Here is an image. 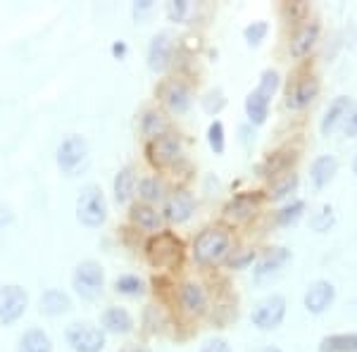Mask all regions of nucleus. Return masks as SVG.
I'll list each match as a JSON object with an SVG mask.
<instances>
[{
	"label": "nucleus",
	"instance_id": "obj_41",
	"mask_svg": "<svg viewBox=\"0 0 357 352\" xmlns=\"http://www.w3.org/2000/svg\"><path fill=\"white\" fill-rule=\"evenodd\" d=\"M345 136H357V105H353L348 109V114H345Z\"/></svg>",
	"mask_w": 357,
	"mask_h": 352
},
{
	"label": "nucleus",
	"instance_id": "obj_28",
	"mask_svg": "<svg viewBox=\"0 0 357 352\" xmlns=\"http://www.w3.org/2000/svg\"><path fill=\"white\" fill-rule=\"evenodd\" d=\"M141 131H143V136L151 141V138L167 134V131H169V124H167L162 112H158V109H146L141 117Z\"/></svg>",
	"mask_w": 357,
	"mask_h": 352
},
{
	"label": "nucleus",
	"instance_id": "obj_46",
	"mask_svg": "<svg viewBox=\"0 0 357 352\" xmlns=\"http://www.w3.org/2000/svg\"><path fill=\"white\" fill-rule=\"evenodd\" d=\"M255 352H284L281 348H274V345H267V348H260V350H255Z\"/></svg>",
	"mask_w": 357,
	"mask_h": 352
},
{
	"label": "nucleus",
	"instance_id": "obj_25",
	"mask_svg": "<svg viewBox=\"0 0 357 352\" xmlns=\"http://www.w3.org/2000/svg\"><path fill=\"white\" fill-rule=\"evenodd\" d=\"M245 114L250 119V124L255 126L264 124L269 114V98H264L260 91H250L245 98Z\"/></svg>",
	"mask_w": 357,
	"mask_h": 352
},
{
	"label": "nucleus",
	"instance_id": "obj_22",
	"mask_svg": "<svg viewBox=\"0 0 357 352\" xmlns=\"http://www.w3.org/2000/svg\"><path fill=\"white\" fill-rule=\"evenodd\" d=\"M257 203H260V195L241 193L234 200H229V205L224 207V215H227V219H234V222H243V219L252 217Z\"/></svg>",
	"mask_w": 357,
	"mask_h": 352
},
{
	"label": "nucleus",
	"instance_id": "obj_45",
	"mask_svg": "<svg viewBox=\"0 0 357 352\" xmlns=\"http://www.w3.org/2000/svg\"><path fill=\"white\" fill-rule=\"evenodd\" d=\"M119 352H153L151 348H146V345H138V343H134V345H124L122 350Z\"/></svg>",
	"mask_w": 357,
	"mask_h": 352
},
{
	"label": "nucleus",
	"instance_id": "obj_30",
	"mask_svg": "<svg viewBox=\"0 0 357 352\" xmlns=\"http://www.w3.org/2000/svg\"><path fill=\"white\" fill-rule=\"evenodd\" d=\"M114 291L119 296H126V298H136V296H143L146 291V284L138 274H119L114 279Z\"/></svg>",
	"mask_w": 357,
	"mask_h": 352
},
{
	"label": "nucleus",
	"instance_id": "obj_36",
	"mask_svg": "<svg viewBox=\"0 0 357 352\" xmlns=\"http://www.w3.org/2000/svg\"><path fill=\"white\" fill-rule=\"evenodd\" d=\"M303 212H305V203L303 200H296V203L286 205L284 210L276 215V222H279L281 227H291V224H296L298 219L303 217Z\"/></svg>",
	"mask_w": 357,
	"mask_h": 352
},
{
	"label": "nucleus",
	"instance_id": "obj_32",
	"mask_svg": "<svg viewBox=\"0 0 357 352\" xmlns=\"http://www.w3.org/2000/svg\"><path fill=\"white\" fill-rule=\"evenodd\" d=\"M207 143H210L212 153L222 155L224 148H227V136H224V124L220 119H215L210 126H207Z\"/></svg>",
	"mask_w": 357,
	"mask_h": 352
},
{
	"label": "nucleus",
	"instance_id": "obj_18",
	"mask_svg": "<svg viewBox=\"0 0 357 352\" xmlns=\"http://www.w3.org/2000/svg\"><path fill=\"white\" fill-rule=\"evenodd\" d=\"M291 257L293 255H291L289 247H272V250H267V255H264L255 267V279L264 281L267 276H274L284 264L291 262Z\"/></svg>",
	"mask_w": 357,
	"mask_h": 352
},
{
	"label": "nucleus",
	"instance_id": "obj_5",
	"mask_svg": "<svg viewBox=\"0 0 357 352\" xmlns=\"http://www.w3.org/2000/svg\"><path fill=\"white\" fill-rule=\"evenodd\" d=\"M86 160H89V141L82 134H69L67 138H62L55 153V162L62 169V174L74 176L79 169H84Z\"/></svg>",
	"mask_w": 357,
	"mask_h": 352
},
{
	"label": "nucleus",
	"instance_id": "obj_4",
	"mask_svg": "<svg viewBox=\"0 0 357 352\" xmlns=\"http://www.w3.org/2000/svg\"><path fill=\"white\" fill-rule=\"evenodd\" d=\"M72 288L82 300H96L105 288V269L96 259H84L74 267Z\"/></svg>",
	"mask_w": 357,
	"mask_h": 352
},
{
	"label": "nucleus",
	"instance_id": "obj_24",
	"mask_svg": "<svg viewBox=\"0 0 357 352\" xmlns=\"http://www.w3.org/2000/svg\"><path fill=\"white\" fill-rule=\"evenodd\" d=\"M317 36H319V24H314V22L303 24L291 38V55L293 57H303L305 53H310V48L314 45Z\"/></svg>",
	"mask_w": 357,
	"mask_h": 352
},
{
	"label": "nucleus",
	"instance_id": "obj_21",
	"mask_svg": "<svg viewBox=\"0 0 357 352\" xmlns=\"http://www.w3.org/2000/svg\"><path fill=\"white\" fill-rule=\"evenodd\" d=\"M17 352H53V340H50L48 331L38 326H31L22 333Z\"/></svg>",
	"mask_w": 357,
	"mask_h": 352
},
{
	"label": "nucleus",
	"instance_id": "obj_40",
	"mask_svg": "<svg viewBox=\"0 0 357 352\" xmlns=\"http://www.w3.org/2000/svg\"><path fill=\"white\" fill-rule=\"evenodd\" d=\"M200 352H231V345L224 338H210L203 348H200Z\"/></svg>",
	"mask_w": 357,
	"mask_h": 352
},
{
	"label": "nucleus",
	"instance_id": "obj_11",
	"mask_svg": "<svg viewBox=\"0 0 357 352\" xmlns=\"http://www.w3.org/2000/svg\"><path fill=\"white\" fill-rule=\"evenodd\" d=\"M136 328V321L131 316V312L126 307H119V305H112V307H105L100 314V331L112 333V336H126Z\"/></svg>",
	"mask_w": 357,
	"mask_h": 352
},
{
	"label": "nucleus",
	"instance_id": "obj_10",
	"mask_svg": "<svg viewBox=\"0 0 357 352\" xmlns=\"http://www.w3.org/2000/svg\"><path fill=\"white\" fill-rule=\"evenodd\" d=\"M158 95L172 114H186L193 102L188 86L183 82H176V79H165V82L158 86Z\"/></svg>",
	"mask_w": 357,
	"mask_h": 352
},
{
	"label": "nucleus",
	"instance_id": "obj_39",
	"mask_svg": "<svg viewBox=\"0 0 357 352\" xmlns=\"http://www.w3.org/2000/svg\"><path fill=\"white\" fill-rule=\"evenodd\" d=\"M224 105H227V98H224V93L220 89L217 91H210L205 98H203V107H205V112H210V114H217V112H222Z\"/></svg>",
	"mask_w": 357,
	"mask_h": 352
},
{
	"label": "nucleus",
	"instance_id": "obj_26",
	"mask_svg": "<svg viewBox=\"0 0 357 352\" xmlns=\"http://www.w3.org/2000/svg\"><path fill=\"white\" fill-rule=\"evenodd\" d=\"M319 352H357V333H333L321 338Z\"/></svg>",
	"mask_w": 357,
	"mask_h": 352
},
{
	"label": "nucleus",
	"instance_id": "obj_38",
	"mask_svg": "<svg viewBox=\"0 0 357 352\" xmlns=\"http://www.w3.org/2000/svg\"><path fill=\"white\" fill-rule=\"evenodd\" d=\"M284 153H276V155H272V158L264 162V167H262V171L267 176H274V174H279V171H284L286 167H289V162H293V155H286V158H281Z\"/></svg>",
	"mask_w": 357,
	"mask_h": 352
},
{
	"label": "nucleus",
	"instance_id": "obj_29",
	"mask_svg": "<svg viewBox=\"0 0 357 352\" xmlns=\"http://www.w3.org/2000/svg\"><path fill=\"white\" fill-rule=\"evenodd\" d=\"M136 190H138V198H141V203H146V205L158 203V200L162 198V193H165V188H162V183H160L158 176H143L141 181L136 183Z\"/></svg>",
	"mask_w": 357,
	"mask_h": 352
},
{
	"label": "nucleus",
	"instance_id": "obj_15",
	"mask_svg": "<svg viewBox=\"0 0 357 352\" xmlns=\"http://www.w3.org/2000/svg\"><path fill=\"white\" fill-rule=\"evenodd\" d=\"M317 91H319V82L314 77H305L298 84H293L286 95V107L289 109H303L314 100Z\"/></svg>",
	"mask_w": 357,
	"mask_h": 352
},
{
	"label": "nucleus",
	"instance_id": "obj_3",
	"mask_svg": "<svg viewBox=\"0 0 357 352\" xmlns=\"http://www.w3.org/2000/svg\"><path fill=\"white\" fill-rule=\"evenodd\" d=\"M229 234L222 229H205L193 240V259L198 264H215L227 257L229 252Z\"/></svg>",
	"mask_w": 357,
	"mask_h": 352
},
{
	"label": "nucleus",
	"instance_id": "obj_12",
	"mask_svg": "<svg viewBox=\"0 0 357 352\" xmlns=\"http://www.w3.org/2000/svg\"><path fill=\"white\" fill-rule=\"evenodd\" d=\"M193 212H195V198L191 190H174L165 203L162 219L172 224H183L191 219Z\"/></svg>",
	"mask_w": 357,
	"mask_h": 352
},
{
	"label": "nucleus",
	"instance_id": "obj_20",
	"mask_svg": "<svg viewBox=\"0 0 357 352\" xmlns=\"http://www.w3.org/2000/svg\"><path fill=\"white\" fill-rule=\"evenodd\" d=\"M38 305H41V314L60 316L72 309V298L65 291H60V288H48V291H43Z\"/></svg>",
	"mask_w": 357,
	"mask_h": 352
},
{
	"label": "nucleus",
	"instance_id": "obj_42",
	"mask_svg": "<svg viewBox=\"0 0 357 352\" xmlns=\"http://www.w3.org/2000/svg\"><path fill=\"white\" fill-rule=\"evenodd\" d=\"M134 17L136 20H141L143 15H148L153 10V0H138V3H134Z\"/></svg>",
	"mask_w": 357,
	"mask_h": 352
},
{
	"label": "nucleus",
	"instance_id": "obj_47",
	"mask_svg": "<svg viewBox=\"0 0 357 352\" xmlns=\"http://www.w3.org/2000/svg\"><path fill=\"white\" fill-rule=\"evenodd\" d=\"M353 171L357 174V155H355V160H353Z\"/></svg>",
	"mask_w": 357,
	"mask_h": 352
},
{
	"label": "nucleus",
	"instance_id": "obj_13",
	"mask_svg": "<svg viewBox=\"0 0 357 352\" xmlns=\"http://www.w3.org/2000/svg\"><path fill=\"white\" fill-rule=\"evenodd\" d=\"M148 67L153 72H165L172 62V38L169 33H155L148 43Z\"/></svg>",
	"mask_w": 357,
	"mask_h": 352
},
{
	"label": "nucleus",
	"instance_id": "obj_6",
	"mask_svg": "<svg viewBox=\"0 0 357 352\" xmlns=\"http://www.w3.org/2000/svg\"><path fill=\"white\" fill-rule=\"evenodd\" d=\"M65 340L74 352H102L105 333L91 321H74L65 328Z\"/></svg>",
	"mask_w": 357,
	"mask_h": 352
},
{
	"label": "nucleus",
	"instance_id": "obj_23",
	"mask_svg": "<svg viewBox=\"0 0 357 352\" xmlns=\"http://www.w3.org/2000/svg\"><path fill=\"white\" fill-rule=\"evenodd\" d=\"M336 171H338L336 158H333V155H321V158H317L312 167H310V178H312L314 188H324L326 183L336 176Z\"/></svg>",
	"mask_w": 357,
	"mask_h": 352
},
{
	"label": "nucleus",
	"instance_id": "obj_7",
	"mask_svg": "<svg viewBox=\"0 0 357 352\" xmlns=\"http://www.w3.org/2000/svg\"><path fill=\"white\" fill-rule=\"evenodd\" d=\"M29 309V293L20 284H3L0 286V324L13 326Z\"/></svg>",
	"mask_w": 357,
	"mask_h": 352
},
{
	"label": "nucleus",
	"instance_id": "obj_14",
	"mask_svg": "<svg viewBox=\"0 0 357 352\" xmlns=\"http://www.w3.org/2000/svg\"><path fill=\"white\" fill-rule=\"evenodd\" d=\"M336 298V288L329 281H314L312 286L305 293V309L312 312V314H321Z\"/></svg>",
	"mask_w": 357,
	"mask_h": 352
},
{
	"label": "nucleus",
	"instance_id": "obj_1",
	"mask_svg": "<svg viewBox=\"0 0 357 352\" xmlns=\"http://www.w3.org/2000/svg\"><path fill=\"white\" fill-rule=\"evenodd\" d=\"M107 198L100 186L89 183L77 195V219L86 229H100L107 222Z\"/></svg>",
	"mask_w": 357,
	"mask_h": 352
},
{
	"label": "nucleus",
	"instance_id": "obj_27",
	"mask_svg": "<svg viewBox=\"0 0 357 352\" xmlns=\"http://www.w3.org/2000/svg\"><path fill=\"white\" fill-rule=\"evenodd\" d=\"M348 109H350V98H336V100L331 102V107L326 109V114H324V119H321V134L324 136H329L333 129H336V124L341 122V119H345V114H348Z\"/></svg>",
	"mask_w": 357,
	"mask_h": 352
},
{
	"label": "nucleus",
	"instance_id": "obj_43",
	"mask_svg": "<svg viewBox=\"0 0 357 352\" xmlns=\"http://www.w3.org/2000/svg\"><path fill=\"white\" fill-rule=\"evenodd\" d=\"M252 259H255V252H252V250H245L241 257L231 259V267H234V269H243V267H248V264L252 262Z\"/></svg>",
	"mask_w": 357,
	"mask_h": 352
},
{
	"label": "nucleus",
	"instance_id": "obj_19",
	"mask_svg": "<svg viewBox=\"0 0 357 352\" xmlns=\"http://www.w3.org/2000/svg\"><path fill=\"white\" fill-rule=\"evenodd\" d=\"M129 217H131V222H134L138 229L151 231V234H160V229H162V222H165L162 215H160V212L155 210L153 205H146V203L131 205Z\"/></svg>",
	"mask_w": 357,
	"mask_h": 352
},
{
	"label": "nucleus",
	"instance_id": "obj_9",
	"mask_svg": "<svg viewBox=\"0 0 357 352\" xmlns=\"http://www.w3.org/2000/svg\"><path fill=\"white\" fill-rule=\"evenodd\" d=\"M284 316H286V298L284 296L262 298L250 312L252 326H257L260 331H274L276 326H281Z\"/></svg>",
	"mask_w": 357,
	"mask_h": 352
},
{
	"label": "nucleus",
	"instance_id": "obj_2",
	"mask_svg": "<svg viewBox=\"0 0 357 352\" xmlns=\"http://www.w3.org/2000/svg\"><path fill=\"white\" fill-rule=\"evenodd\" d=\"M181 252H183L181 240H178L174 234H169V231H160V234H155L146 243L148 262L160 269L176 267V264L181 262Z\"/></svg>",
	"mask_w": 357,
	"mask_h": 352
},
{
	"label": "nucleus",
	"instance_id": "obj_37",
	"mask_svg": "<svg viewBox=\"0 0 357 352\" xmlns=\"http://www.w3.org/2000/svg\"><path fill=\"white\" fill-rule=\"evenodd\" d=\"M165 13L172 22H183L191 13V3L188 0H172V3H167Z\"/></svg>",
	"mask_w": 357,
	"mask_h": 352
},
{
	"label": "nucleus",
	"instance_id": "obj_8",
	"mask_svg": "<svg viewBox=\"0 0 357 352\" xmlns=\"http://www.w3.org/2000/svg\"><path fill=\"white\" fill-rule=\"evenodd\" d=\"M146 158H148V162L153 167H158V169L174 164L176 160L181 158V138L176 134H172V131H167V134L158 138H151L146 146Z\"/></svg>",
	"mask_w": 357,
	"mask_h": 352
},
{
	"label": "nucleus",
	"instance_id": "obj_34",
	"mask_svg": "<svg viewBox=\"0 0 357 352\" xmlns=\"http://www.w3.org/2000/svg\"><path fill=\"white\" fill-rule=\"evenodd\" d=\"M279 84H281L279 72H274V69H264V72L260 74V84H257L255 91H260L264 98H269V100H272L274 93L279 91Z\"/></svg>",
	"mask_w": 357,
	"mask_h": 352
},
{
	"label": "nucleus",
	"instance_id": "obj_31",
	"mask_svg": "<svg viewBox=\"0 0 357 352\" xmlns=\"http://www.w3.org/2000/svg\"><path fill=\"white\" fill-rule=\"evenodd\" d=\"M333 224H336V215H333V207L331 205H321L319 212L317 215H312V219H310V227H312L317 234H326Z\"/></svg>",
	"mask_w": 357,
	"mask_h": 352
},
{
	"label": "nucleus",
	"instance_id": "obj_35",
	"mask_svg": "<svg viewBox=\"0 0 357 352\" xmlns=\"http://www.w3.org/2000/svg\"><path fill=\"white\" fill-rule=\"evenodd\" d=\"M267 33H269V24H267V22H262V20L250 22V24L243 29V38H245L248 45H260Z\"/></svg>",
	"mask_w": 357,
	"mask_h": 352
},
{
	"label": "nucleus",
	"instance_id": "obj_33",
	"mask_svg": "<svg viewBox=\"0 0 357 352\" xmlns=\"http://www.w3.org/2000/svg\"><path fill=\"white\" fill-rule=\"evenodd\" d=\"M298 186V174H284L279 178V181H274L272 183V190H269V198L272 200H281V198H286L289 193H293Z\"/></svg>",
	"mask_w": 357,
	"mask_h": 352
},
{
	"label": "nucleus",
	"instance_id": "obj_16",
	"mask_svg": "<svg viewBox=\"0 0 357 352\" xmlns=\"http://www.w3.org/2000/svg\"><path fill=\"white\" fill-rule=\"evenodd\" d=\"M178 300H181V307L193 316H200L207 312V296L203 286L195 284V281H186L178 291Z\"/></svg>",
	"mask_w": 357,
	"mask_h": 352
},
{
	"label": "nucleus",
	"instance_id": "obj_17",
	"mask_svg": "<svg viewBox=\"0 0 357 352\" xmlns=\"http://www.w3.org/2000/svg\"><path fill=\"white\" fill-rule=\"evenodd\" d=\"M136 171L131 164L122 167V169L114 174V181H112V193H114V200H117V205H126L131 203V198L136 195Z\"/></svg>",
	"mask_w": 357,
	"mask_h": 352
},
{
	"label": "nucleus",
	"instance_id": "obj_44",
	"mask_svg": "<svg viewBox=\"0 0 357 352\" xmlns=\"http://www.w3.org/2000/svg\"><path fill=\"white\" fill-rule=\"evenodd\" d=\"M126 50H129V48H126V43H124V41H114V43H112V55H114V57H119V60H122V57L126 55Z\"/></svg>",
	"mask_w": 357,
	"mask_h": 352
}]
</instances>
